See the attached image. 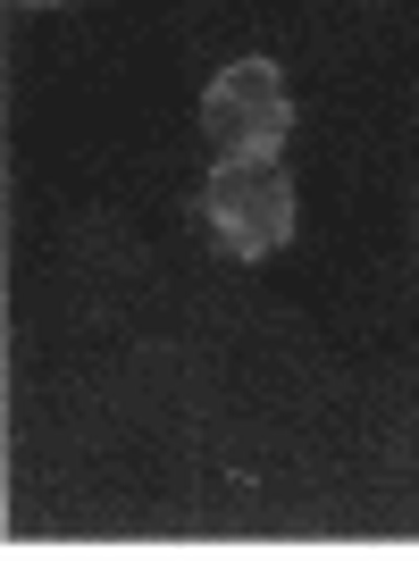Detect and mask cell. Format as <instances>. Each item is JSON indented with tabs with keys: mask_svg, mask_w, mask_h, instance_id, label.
<instances>
[{
	"mask_svg": "<svg viewBox=\"0 0 419 561\" xmlns=\"http://www.w3.org/2000/svg\"><path fill=\"white\" fill-rule=\"evenodd\" d=\"M202 202H210V227H218V243L235 260H269L294 234V185H285L278 160H218Z\"/></svg>",
	"mask_w": 419,
	"mask_h": 561,
	"instance_id": "2",
	"label": "cell"
},
{
	"mask_svg": "<svg viewBox=\"0 0 419 561\" xmlns=\"http://www.w3.org/2000/svg\"><path fill=\"white\" fill-rule=\"evenodd\" d=\"M18 9H59V0H18Z\"/></svg>",
	"mask_w": 419,
	"mask_h": 561,
	"instance_id": "3",
	"label": "cell"
},
{
	"mask_svg": "<svg viewBox=\"0 0 419 561\" xmlns=\"http://www.w3.org/2000/svg\"><path fill=\"white\" fill-rule=\"evenodd\" d=\"M285 126H294V101L269 59H235L202 93V135L218 142V160H278Z\"/></svg>",
	"mask_w": 419,
	"mask_h": 561,
	"instance_id": "1",
	"label": "cell"
}]
</instances>
